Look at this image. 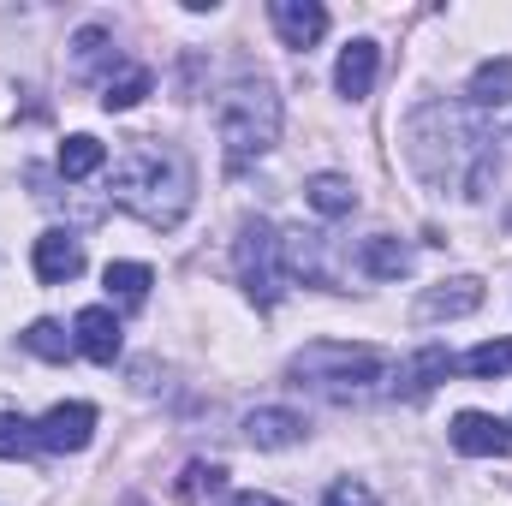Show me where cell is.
Returning a JSON list of instances; mask_svg holds the SVG:
<instances>
[{
  "mask_svg": "<svg viewBox=\"0 0 512 506\" xmlns=\"http://www.w3.org/2000/svg\"><path fill=\"white\" fill-rule=\"evenodd\" d=\"M405 155L435 191L483 197L495 179V137L477 120V108L459 102H423L405 120Z\"/></svg>",
  "mask_w": 512,
  "mask_h": 506,
  "instance_id": "cell-1",
  "label": "cell"
},
{
  "mask_svg": "<svg viewBox=\"0 0 512 506\" xmlns=\"http://www.w3.org/2000/svg\"><path fill=\"white\" fill-rule=\"evenodd\" d=\"M191 155L173 149V143H131V155L114 167V203L131 209L143 227L155 233H173L191 209Z\"/></svg>",
  "mask_w": 512,
  "mask_h": 506,
  "instance_id": "cell-2",
  "label": "cell"
},
{
  "mask_svg": "<svg viewBox=\"0 0 512 506\" xmlns=\"http://www.w3.org/2000/svg\"><path fill=\"white\" fill-rule=\"evenodd\" d=\"M215 131H221V149H227L233 167L268 155L274 137H280V96H274V84H268V78H239V84H227L221 102H215Z\"/></svg>",
  "mask_w": 512,
  "mask_h": 506,
  "instance_id": "cell-3",
  "label": "cell"
},
{
  "mask_svg": "<svg viewBox=\"0 0 512 506\" xmlns=\"http://www.w3.org/2000/svg\"><path fill=\"white\" fill-rule=\"evenodd\" d=\"M393 358L376 346H346V340H316L292 358V381L298 387H316L328 399H352V393H370L376 381H387Z\"/></svg>",
  "mask_w": 512,
  "mask_h": 506,
  "instance_id": "cell-4",
  "label": "cell"
},
{
  "mask_svg": "<svg viewBox=\"0 0 512 506\" xmlns=\"http://www.w3.org/2000/svg\"><path fill=\"white\" fill-rule=\"evenodd\" d=\"M233 262H239V286L256 298V310H274L280 292H286V268H280V239H274L268 221H245Z\"/></svg>",
  "mask_w": 512,
  "mask_h": 506,
  "instance_id": "cell-5",
  "label": "cell"
},
{
  "mask_svg": "<svg viewBox=\"0 0 512 506\" xmlns=\"http://www.w3.org/2000/svg\"><path fill=\"white\" fill-rule=\"evenodd\" d=\"M90 435H96V405H84V399L54 405V411L36 423V441H42L48 453H84Z\"/></svg>",
  "mask_w": 512,
  "mask_h": 506,
  "instance_id": "cell-6",
  "label": "cell"
},
{
  "mask_svg": "<svg viewBox=\"0 0 512 506\" xmlns=\"http://www.w3.org/2000/svg\"><path fill=\"white\" fill-rule=\"evenodd\" d=\"M477 304H483V280H477V274H459V280L429 286L411 316H417V322H453V316H471Z\"/></svg>",
  "mask_w": 512,
  "mask_h": 506,
  "instance_id": "cell-7",
  "label": "cell"
},
{
  "mask_svg": "<svg viewBox=\"0 0 512 506\" xmlns=\"http://www.w3.org/2000/svg\"><path fill=\"white\" fill-rule=\"evenodd\" d=\"M453 447H459L465 459H507L512 429L495 423L489 411H459V417H453Z\"/></svg>",
  "mask_w": 512,
  "mask_h": 506,
  "instance_id": "cell-8",
  "label": "cell"
},
{
  "mask_svg": "<svg viewBox=\"0 0 512 506\" xmlns=\"http://www.w3.org/2000/svg\"><path fill=\"white\" fill-rule=\"evenodd\" d=\"M268 18H274L286 48H316L328 36V6H316V0H274Z\"/></svg>",
  "mask_w": 512,
  "mask_h": 506,
  "instance_id": "cell-9",
  "label": "cell"
},
{
  "mask_svg": "<svg viewBox=\"0 0 512 506\" xmlns=\"http://www.w3.org/2000/svg\"><path fill=\"white\" fill-rule=\"evenodd\" d=\"M84 274V245L66 233V227H48L42 239H36V280L42 286H66V280H78Z\"/></svg>",
  "mask_w": 512,
  "mask_h": 506,
  "instance_id": "cell-10",
  "label": "cell"
},
{
  "mask_svg": "<svg viewBox=\"0 0 512 506\" xmlns=\"http://www.w3.org/2000/svg\"><path fill=\"white\" fill-rule=\"evenodd\" d=\"M72 346H78L90 364H114V358H120V322H114V310H102V304L78 310V322H72Z\"/></svg>",
  "mask_w": 512,
  "mask_h": 506,
  "instance_id": "cell-11",
  "label": "cell"
},
{
  "mask_svg": "<svg viewBox=\"0 0 512 506\" xmlns=\"http://www.w3.org/2000/svg\"><path fill=\"white\" fill-rule=\"evenodd\" d=\"M376 66H382V48H376L370 36L346 42V54H340V66H334V84H340V96L364 102V96L376 90Z\"/></svg>",
  "mask_w": 512,
  "mask_h": 506,
  "instance_id": "cell-12",
  "label": "cell"
},
{
  "mask_svg": "<svg viewBox=\"0 0 512 506\" xmlns=\"http://www.w3.org/2000/svg\"><path fill=\"white\" fill-rule=\"evenodd\" d=\"M245 441L262 447V453H280V447L304 441V417H298V411H286V405H262V411L245 417Z\"/></svg>",
  "mask_w": 512,
  "mask_h": 506,
  "instance_id": "cell-13",
  "label": "cell"
},
{
  "mask_svg": "<svg viewBox=\"0 0 512 506\" xmlns=\"http://www.w3.org/2000/svg\"><path fill=\"white\" fill-rule=\"evenodd\" d=\"M447 376H453V352H447V346H423V352L405 364V376H399L393 393H399V399H423V393H435Z\"/></svg>",
  "mask_w": 512,
  "mask_h": 506,
  "instance_id": "cell-14",
  "label": "cell"
},
{
  "mask_svg": "<svg viewBox=\"0 0 512 506\" xmlns=\"http://www.w3.org/2000/svg\"><path fill=\"white\" fill-rule=\"evenodd\" d=\"M304 197H310V209H316V215H328V221H340V215H352V209H358V191H352V179H346V173H316V179L304 185Z\"/></svg>",
  "mask_w": 512,
  "mask_h": 506,
  "instance_id": "cell-15",
  "label": "cell"
},
{
  "mask_svg": "<svg viewBox=\"0 0 512 506\" xmlns=\"http://www.w3.org/2000/svg\"><path fill=\"white\" fill-rule=\"evenodd\" d=\"M512 102V60H483L471 72V108L489 114V108H507Z\"/></svg>",
  "mask_w": 512,
  "mask_h": 506,
  "instance_id": "cell-16",
  "label": "cell"
},
{
  "mask_svg": "<svg viewBox=\"0 0 512 506\" xmlns=\"http://www.w3.org/2000/svg\"><path fill=\"white\" fill-rule=\"evenodd\" d=\"M358 268H364L370 280H399V274H411V251H405L399 239L376 233V239H364V251H358Z\"/></svg>",
  "mask_w": 512,
  "mask_h": 506,
  "instance_id": "cell-17",
  "label": "cell"
},
{
  "mask_svg": "<svg viewBox=\"0 0 512 506\" xmlns=\"http://www.w3.org/2000/svg\"><path fill=\"white\" fill-rule=\"evenodd\" d=\"M102 280H108V292H114L120 304H143V298H149V286H155V274H149L143 262H108V274H102Z\"/></svg>",
  "mask_w": 512,
  "mask_h": 506,
  "instance_id": "cell-18",
  "label": "cell"
},
{
  "mask_svg": "<svg viewBox=\"0 0 512 506\" xmlns=\"http://www.w3.org/2000/svg\"><path fill=\"white\" fill-rule=\"evenodd\" d=\"M221 483H227V465H203V459H191V465L179 471V483H173V495H179L185 506H197L203 495H215Z\"/></svg>",
  "mask_w": 512,
  "mask_h": 506,
  "instance_id": "cell-19",
  "label": "cell"
},
{
  "mask_svg": "<svg viewBox=\"0 0 512 506\" xmlns=\"http://www.w3.org/2000/svg\"><path fill=\"white\" fill-rule=\"evenodd\" d=\"M465 376L477 381H501L512 376V340H489V346H477V352H465V364H459Z\"/></svg>",
  "mask_w": 512,
  "mask_h": 506,
  "instance_id": "cell-20",
  "label": "cell"
},
{
  "mask_svg": "<svg viewBox=\"0 0 512 506\" xmlns=\"http://www.w3.org/2000/svg\"><path fill=\"white\" fill-rule=\"evenodd\" d=\"M102 161H108V149H102L96 137H66V143H60V173H66V179H90Z\"/></svg>",
  "mask_w": 512,
  "mask_h": 506,
  "instance_id": "cell-21",
  "label": "cell"
},
{
  "mask_svg": "<svg viewBox=\"0 0 512 506\" xmlns=\"http://www.w3.org/2000/svg\"><path fill=\"white\" fill-rule=\"evenodd\" d=\"M24 346H30L36 358H48V364H66V358H72V334H66L60 322H30V328H24Z\"/></svg>",
  "mask_w": 512,
  "mask_h": 506,
  "instance_id": "cell-22",
  "label": "cell"
},
{
  "mask_svg": "<svg viewBox=\"0 0 512 506\" xmlns=\"http://www.w3.org/2000/svg\"><path fill=\"white\" fill-rule=\"evenodd\" d=\"M42 441H36V423L18 417V411H0V459H30Z\"/></svg>",
  "mask_w": 512,
  "mask_h": 506,
  "instance_id": "cell-23",
  "label": "cell"
},
{
  "mask_svg": "<svg viewBox=\"0 0 512 506\" xmlns=\"http://www.w3.org/2000/svg\"><path fill=\"white\" fill-rule=\"evenodd\" d=\"M143 96H149V72H143V66H126L120 78H108V96H102V108H108V114H126V108H137Z\"/></svg>",
  "mask_w": 512,
  "mask_h": 506,
  "instance_id": "cell-24",
  "label": "cell"
},
{
  "mask_svg": "<svg viewBox=\"0 0 512 506\" xmlns=\"http://www.w3.org/2000/svg\"><path fill=\"white\" fill-rule=\"evenodd\" d=\"M72 48H78V72H96V66L114 54V36L90 24V30H78V36H72Z\"/></svg>",
  "mask_w": 512,
  "mask_h": 506,
  "instance_id": "cell-25",
  "label": "cell"
},
{
  "mask_svg": "<svg viewBox=\"0 0 512 506\" xmlns=\"http://www.w3.org/2000/svg\"><path fill=\"white\" fill-rule=\"evenodd\" d=\"M322 506H376V495H370L364 483H352V477H346V483H334V489L322 495Z\"/></svg>",
  "mask_w": 512,
  "mask_h": 506,
  "instance_id": "cell-26",
  "label": "cell"
},
{
  "mask_svg": "<svg viewBox=\"0 0 512 506\" xmlns=\"http://www.w3.org/2000/svg\"><path fill=\"white\" fill-rule=\"evenodd\" d=\"M227 506H286V501H274V495H233Z\"/></svg>",
  "mask_w": 512,
  "mask_h": 506,
  "instance_id": "cell-27",
  "label": "cell"
}]
</instances>
